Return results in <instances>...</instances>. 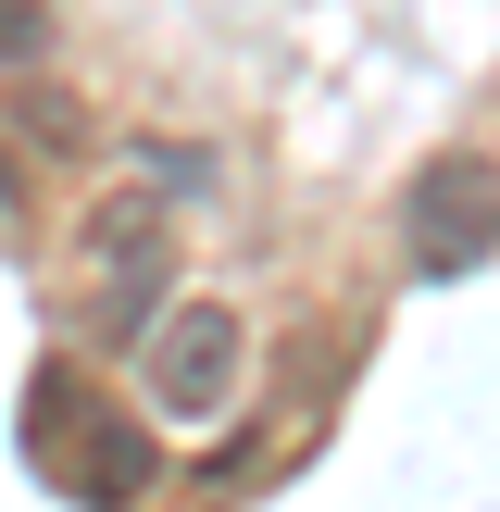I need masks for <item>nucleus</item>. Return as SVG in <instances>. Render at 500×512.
<instances>
[{
	"label": "nucleus",
	"mask_w": 500,
	"mask_h": 512,
	"mask_svg": "<svg viewBox=\"0 0 500 512\" xmlns=\"http://www.w3.org/2000/svg\"><path fill=\"white\" fill-rule=\"evenodd\" d=\"M25 450L50 463V488H75L88 512H125V500L150 488V438H138V425H125V413H113V400H100L75 363H50V375H38Z\"/></svg>",
	"instance_id": "f257e3e1"
},
{
	"label": "nucleus",
	"mask_w": 500,
	"mask_h": 512,
	"mask_svg": "<svg viewBox=\"0 0 500 512\" xmlns=\"http://www.w3.org/2000/svg\"><path fill=\"white\" fill-rule=\"evenodd\" d=\"M238 313L225 300H188V313H163V338H150V400L163 413H188V425H213L225 400H238Z\"/></svg>",
	"instance_id": "f03ea898"
},
{
	"label": "nucleus",
	"mask_w": 500,
	"mask_h": 512,
	"mask_svg": "<svg viewBox=\"0 0 500 512\" xmlns=\"http://www.w3.org/2000/svg\"><path fill=\"white\" fill-rule=\"evenodd\" d=\"M500 250V163H438L413 188V263L425 275H463Z\"/></svg>",
	"instance_id": "7ed1b4c3"
},
{
	"label": "nucleus",
	"mask_w": 500,
	"mask_h": 512,
	"mask_svg": "<svg viewBox=\"0 0 500 512\" xmlns=\"http://www.w3.org/2000/svg\"><path fill=\"white\" fill-rule=\"evenodd\" d=\"M88 263L113 288V313H150V288H163V213H150V188H113L88 213Z\"/></svg>",
	"instance_id": "20e7f679"
},
{
	"label": "nucleus",
	"mask_w": 500,
	"mask_h": 512,
	"mask_svg": "<svg viewBox=\"0 0 500 512\" xmlns=\"http://www.w3.org/2000/svg\"><path fill=\"white\" fill-rule=\"evenodd\" d=\"M50 50V0H0V63H38Z\"/></svg>",
	"instance_id": "39448f33"
}]
</instances>
